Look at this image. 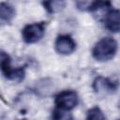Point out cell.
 Segmentation results:
<instances>
[{
    "instance_id": "cell-6",
    "label": "cell",
    "mask_w": 120,
    "mask_h": 120,
    "mask_svg": "<svg viewBox=\"0 0 120 120\" xmlns=\"http://www.w3.org/2000/svg\"><path fill=\"white\" fill-rule=\"evenodd\" d=\"M119 87V82L116 80H112L102 76L97 77L93 82V89L97 94L105 93H114Z\"/></svg>"
},
{
    "instance_id": "cell-11",
    "label": "cell",
    "mask_w": 120,
    "mask_h": 120,
    "mask_svg": "<svg viewBox=\"0 0 120 120\" xmlns=\"http://www.w3.org/2000/svg\"><path fill=\"white\" fill-rule=\"evenodd\" d=\"M118 106H119V108H120V101H119V103H118Z\"/></svg>"
},
{
    "instance_id": "cell-1",
    "label": "cell",
    "mask_w": 120,
    "mask_h": 120,
    "mask_svg": "<svg viewBox=\"0 0 120 120\" xmlns=\"http://www.w3.org/2000/svg\"><path fill=\"white\" fill-rule=\"evenodd\" d=\"M117 50V41L112 37H104L94 45L92 56L98 62H107L115 56Z\"/></svg>"
},
{
    "instance_id": "cell-4",
    "label": "cell",
    "mask_w": 120,
    "mask_h": 120,
    "mask_svg": "<svg viewBox=\"0 0 120 120\" xmlns=\"http://www.w3.org/2000/svg\"><path fill=\"white\" fill-rule=\"evenodd\" d=\"M79 103L78 94L74 90H64L58 93L54 98L55 108L65 112L73 110Z\"/></svg>"
},
{
    "instance_id": "cell-7",
    "label": "cell",
    "mask_w": 120,
    "mask_h": 120,
    "mask_svg": "<svg viewBox=\"0 0 120 120\" xmlns=\"http://www.w3.org/2000/svg\"><path fill=\"white\" fill-rule=\"evenodd\" d=\"M104 25L110 32H120V9L110 8L104 16Z\"/></svg>"
},
{
    "instance_id": "cell-2",
    "label": "cell",
    "mask_w": 120,
    "mask_h": 120,
    "mask_svg": "<svg viewBox=\"0 0 120 120\" xmlns=\"http://www.w3.org/2000/svg\"><path fill=\"white\" fill-rule=\"evenodd\" d=\"M0 68L4 77L8 81L21 82L25 77L24 67H18L13 68L9 55L4 51H1L0 53Z\"/></svg>"
},
{
    "instance_id": "cell-3",
    "label": "cell",
    "mask_w": 120,
    "mask_h": 120,
    "mask_svg": "<svg viewBox=\"0 0 120 120\" xmlns=\"http://www.w3.org/2000/svg\"><path fill=\"white\" fill-rule=\"evenodd\" d=\"M45 31V22L28 23L22 29V38L26 44H34L43 38Z\"/></svg>"
},
{
    "instance_id": "cell-9",
    "label": "cell",
    "mask_w": 120,
    "mask_h": 120,
    "mask_svg": "<svg viewBox=\"0 0 120 120\" xmlns=\"http://www.w3.org/2000/svg\"><path fill=\"white\" fill-rule=\"evenodd\" d=\"M112 8L111 0H93L91 4L87 7V10L89 12H95L102 8L110 9Z\"/></svg>"
},
{
    "instance_id": "cell-5",
    "label": "cell",
    "mask_w": 120,
    "mask_h": 120,
    "mask_svg": "<svg viewBox=\"0 0 120 120\" xmlns=\"http://www.w3.org/2000/svg\"><path fill=\"white\" fill-rule=\"evenodd\" d=\"M55 51L62 55H69L76 50V42L70 35H59L54 42Z\"/></svg>"
},
{
    "instance_id": "cell-8",
    "label": "cell",
    "mask_w": 120,
    "mask_h": 120,
    "mask_svg": "<svg viewBox=\"0 0 120 120\" xmlns=\"http://www.w3.org/2000/svg\"><path fill=\"white\" fill-rule=\"evenodd\" d=\"M16 16V10L12 5L7 2L0 4V22L2 24L10 23Z\"/></svg>"
},
{
    "instance_id": "cell-10",
    "label": "cell",
    "mask_w": 120,
    "mask_h": 120,
    "mask_svg": "<svg viewBox=\"0 0 120 120\" xmlns=\"http://www.w3.org/2000/svg\"><path fill=\"white\" fill-rule=\"evenodd\" d=\"M105 115L103 114V112L100 110L99 107H93L87 111L86 119L90 120H103L105 119Z\"/></svg>"
}]
</instances>
